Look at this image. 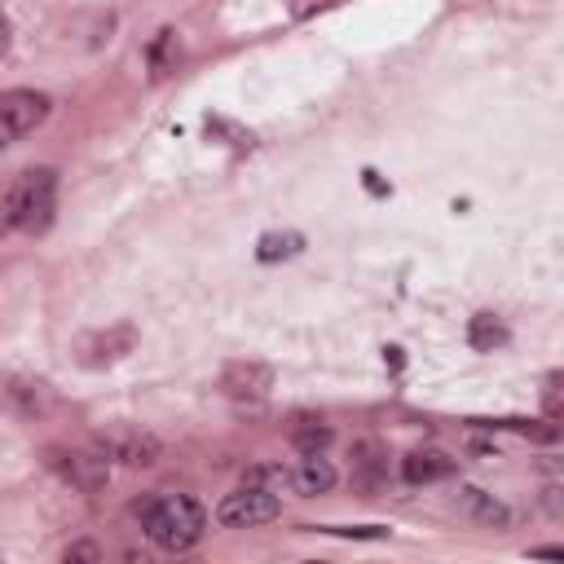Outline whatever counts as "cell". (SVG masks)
I'll use <instances>...</instances> for the list:
<instances>
[{"label":"cell","mask_w":564,"mask_h":564,"mask_svg":"<svg viewBox=\"0 0 564 564\" xmlns=\"http://www.w3.org/2000/svg\"><path fill=\"white\" fill-rule=\"evenodd\" d=\"M132 344H137V330L132 326H110V330H97V335H84L79 339V361L84 366H110L123 352H132Z\"/></svg>","instance_id":"cell-7"},{"label":"cell","mask_w":564,"mask_h":564,"mask_svg":"<svg viewBox=\"0 0 564 564\" xmlns=\"http://www.w3.org/2000/svg\"><path fill=\"white\" fill-rule=\"evenodd\" d=\"M454 507H458V516H467V520H476V524H507V507L502 502H494V494H485V489H476V485H463L458 494H454Z\"/></svg>","instance_id":"cell-9"},{"label":"cell","mask_w":564,"mask_h":564,"mask_svg":"<svg viewBox=\"0 0 564 564\" xmlns=\"http://www.w3.org/2000/svg\"><path fill=\"white\" fill-rule=\"evenodd\" d=\"M48 119V97L35 93V88H9L0 93V128L22 137V132H35L40 123Z\"/></svg>","instance_id":"cell-5"},{"label":"cell","mask_w":564,"mask_h":564,"mask_svg":"<svg viewBox=\"0 0 564 564\" xmlns=\"http://www.w3.org/2000/svg\"><path fill=\"white\" fill-rule=\"evenodd\" d=\"M467 344H471L476 352H494V348L507 344V326H502L494 313H476L471 326H467Z\"/></svg>","instance_id":"cell-13"},{"label":"cell","mask_w":564,"mask_h":564,"mask_svg":"<svg viewBox=\"0 0 564 564\" xmlns=\"http://www.w3.org/2000/svg\"><path fill=\"white\" fill-rule=\"evenodd\" d=\"M101 551L93 546V542H75V546H66V560H97Z\"/></svg>","instance_id":"cell-22"},{"label":"cell","mask_w":564,"mask_h":564,"mask_svg":"<svg viewBox=\"0 0 564 564\" xmlns=\"http://www.w3.org/2000/svg\"><path fill=\"white\" fill-rule=\"evenodd\" d=\"M62 476L79 489H101L106 485V458L101 454H53Z\"/></svg>","instance_id":"cell-10"},{"label":"cell","mask_w":564,"mask_h":564,"mask_svg":"<svg viewBox=\"0 0 564 564\" xmlns=\"http://www.w3.org/2000/svg\"><path fill=\"white\" fill-rule=\"evenodd\" d=\"M273 516H278V494L256 489V485H242V489L225 494L220 507H216V520L225 529H256V524H269Z\"/></svg>","instance_id":"cell-3"},{"label":"cell","mask_w":564,"mask_h":564,"mask_svg":"<svg viewBox=\"0 0 564 564\" xmlns=\"http://www.w3.org/2000/svg\"><path fill=\"white\" fill-rule=\"evenodd\" d=\"M542 401H546V419H560V375H546Z\"/></svg>","instance_id":"cell-20"},{"label":"cell","mask_w":564,"mask_h":564,"mask_svg":"<svg viewBox=\"0 0 564 564\" xmlns=\"http://www.w3.org/2000/svg\"><path fill=\"white\" fill-rule=\"evenodd\" d=\"M326 441H330V432H326V427H295V445H300L304 454H317Z\"/></svg>","instance_id":"cell-18"},{"label":"cell","mask_w":564,"mask_h":564,"mask_svg":"<svg viewBox=\"0 0 564 564\" xmlns=\"http://www.w3.org/2000/svg\"><path fill=\"white\" fill-rule=\"evenodd\" d=\"M330 0H286V9H291V18H308V13H317V9H326Z\"/></svg>","instance_id":"cell-21"},{"label":"cell","mask_w":564,"mask_h":564,"mask_svg":"<svg viewBox=\"0 0 564 564\" xmlns=\"http://www.w3.org/2000/svg\"><path fill=\"white\" fill-rule=\"evenodd\" d=\"M220 388H225L234 401H264L269 388H273V370L260 366V361H234V366H225Z\"/></svg>","instance_id":"cell-6"},{"label":"cell","mask_w":564,"mask_h":564,"mask_svg":"<svg viewBox=\"0 0 564 564\" xmlns=\"http://www.w3.org/2000/svg\"><path fill=\"white\" fill-rule=\"evenodd\" d=\"M458 471V463L445 449H414L401 458V476L410 485H432V480H449Z\"/></svg>","instance_id":"cell-8"},{"label":"cell","mask_w":564,"mask_h":564,"mask_svg":"<svg viewBox=\"0 0 564 564\" xmlns=\"http://www.w3.org/2000/svg\"><path fill=\"white\" fill-rule=\"evenodd\" d=\"M132 516L141 520V529L163 546V551H189L203 529H207V511L185 498V494H163V498H141L132 507Z\"/></svg>","instance_id":"cell-1"},{"label":"cell","mask_w":564,"mask_h":564,"mask_svg":"<svg viewBox=\"0 0 564 564\" xmlns=\"http://www.w3.org/2000/svg\"><path fill=\"white\" fill-rule=\"evenodd\" d=\"M97 454L106 463H128V467H145L159 458V441L141 427H128V423H115L106 432H97Z\"/></svg>","instance_id":"cell-4"},{"label":"cell","mask_w":564,"mask_h":564,"mask_svg":"<svg viewBox=\"0 0 564 564\" xmlns=\"http://www.w3.org/2000/svg\"><path fill=\"white\" fill-rule=\"evenodd\" d=\"M357 485H366V489H375L379 485V476H383V449L375 445V441H366V445H357Z\"/></svg>","instance_id":"cell-14"},{"label":"cell","mask_w":564,"mask_h":564,"mask_svg":"<svg viewBox=\"0 0 564 564\" xmlns=\"http://www.w3.org/2000/svg\"><path fill=\"white\" fill-rule=\"evenodd\" d=\"M300 247H304V238H300V234H264V238H260V247H256V256H260L264 264H273V260L295 256Z\"/></svg>","instance_id":"cell-15"},{"label":"cell","mask_w":564,"mask_h":564,"mask_svg":"<svg viewBox=\"0 0 564 564\" xmlns=\"http://www.w3.org/2000/svg\"><path fill=\"white\" fill-rule=\"evenodd\" d=\"M172 53H176V31H159V40L150 44V66H154V75H163V66L172 62Z\"/></svg>","instance_id":"cell-17"},{"label":"cell","mask_w":564,"mask_h":564,"mask_svg":"<svg viewBox=\"0 0 564 564\" xmlns=\"http://www.w3.org/2000/svg\"><path fill=\"white\" fill-rule=\"evenodd\" d=\"M291 485L300 494H326L335 485V467L326 458H317V454H304V463L291 471Z\"/></svg>","instance_id":"cell-11"},{"label":"cell","mask_w":564,"mask_h":564,"mask_svg":"<svg viewBox=\"0 0 564 564\" xmlns=\"http://www.w3.org/2000/svg\"><path fill=\"white\" fill-rule=\"evenodd\" d=\"M53 189H57V176L53 167H31L18 176V185L4 194V207H0V229H44L48 216H53Z\"/></svg>","instance_id":"cell-2"},{"label":"cell","mask_w":564,"mask_h":564,"mask_svg":"<svg viewBox=\"0 0 564 564\" xmlns=\"http://www.w3.org/2000/svg\"><path fill=\"white\" fill-rule=\"evenodd\" d=\"M242 485H256V489H282V485H291V471H282V467H251L247 471V480Z\"/></svg>","instance_id":"cell-16"},{"label":"cell","mask_w":564,"mask_h":564,"mask_svg":"<svg viewBox=\"0 0 564 564\" xmlns=\"http://www.w3.org/2000/svg\"><path fill=\"white\" fill-rule=\"evenodd\" d=\"M4 53H9V18L0 13V57H4Z\"/></svg>","instance_id":"cell-23"},{"label":"cell","mask_w":564,"mask_h":564,"mask_svg":"<svg viewBox=\"0 0 564 564\" xmlns=\"http://www.w3.org/2000/svg\"><path fill=\"white\" fill-rule=\"evenodd\" d=\"M207 132L229 137V145H251V132H242V128H234V123H225V119H207Z\"/></svg>","instance_id":"cell-19"},{"label":"cell","mask_w":564,"mask_h":564,"mask_svg":"<svg viewBox=\"0 0 564 564\" xmlns=\"http://www.w3.org/2000/svg\"><path fill=\"white\" fill-rule=\"evenodd\" d=\"M4 397H9V401H13V410H18V414H26V419H35V414H44V410H48V388H44L40 379H35V383H31V379H13V383L4 388Z\"/></svg>","instance_id":"cell-12"}]
</instances>
